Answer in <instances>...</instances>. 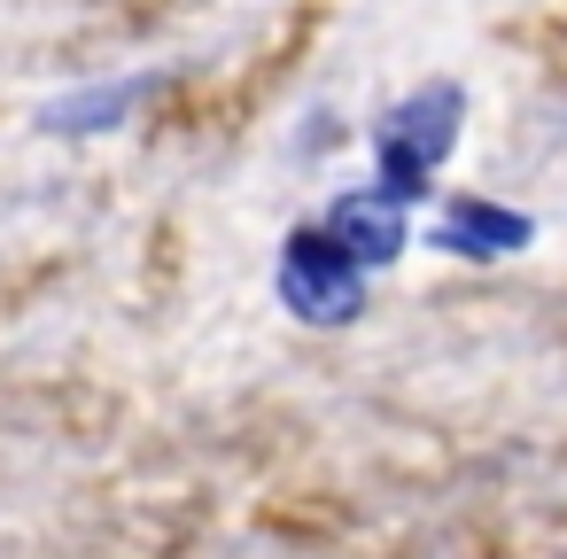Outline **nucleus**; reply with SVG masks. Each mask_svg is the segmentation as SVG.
Wrapping results in <instances>:
<instances>
[{"label": "nucleus", "instance_id": "obj_1", "mask_svg": "<svg viewBox=\"0 0 567 559\" xmlns=\"http://www.w3.org/2000/svg\"><path fill=\"white\" fill-rule=\"evenodd\" d=\"M458 125H466V86H451V79H427L404 102H389L373 125V195H389L396 210L427 203L435 172L458 148Z\"/></svg>", "mask_w": 567, "mask_h": 559}, {"label": "nucleus", "instance_id": "obj_2", "mask_svg": "<svg viewBox=\"0 0 567 559\" xmlns=\"http://www.w3.org/2000/svg\"><path fill=\"white\" fill-rule=\"evenodd\" d=\"M272 296H280L303 327H350V319H365L373 280H365L319 226H296V234L280 241V265H272Z\"/></svg>", "mask_w": 567, "mask_h": 559}, {"label": "nucleus", "instance_id": "obj_3", "mask_svg": "<svg viewBox=\"0 0 567 559\" xmlns=\"http://www.w3.org/2000/svg\"><path fill=\"white\" fill-rule=\"evenodd\" d=\"M365 280L381 272V265H396L404 249H412V218L389 203V195H373V187H350V195H334L327 203V218H311Z\"/></svg>", "mask_w": 567, "mask_h": 559}, {"label": "nucleus", "instance_id": "obj_4", "mask_svg": "<svg viewBox=\"0 0 567 559\" xmlns=\"http://www.w3.org/2000/svg\"><path fill=\"white\" fill-rule=\"evenodd\" d=\"M427 241L443 257H458V265H497V257H520L536 241V218H520V210H505L489 195H451L435 210V234Z\"/></svg>", "mask_w": 567, "mask_h": 559}, {"label": "nucleus", "instance_id": "obj_5", "mask_svg": "<svg viewBox=\"0 0 567 559\" xmlns=\"http://www.w3.org/2000/svg\"><path fill=\"white\" fill-rule=\"evenodd\" d=\"M164 79H110V86H79V94H63V102H48L40 110V125L48 133H117L133 110H148V94H156Z\"/></svg>", "mask_w": 567, "mask_h": 559}]
</instances>
